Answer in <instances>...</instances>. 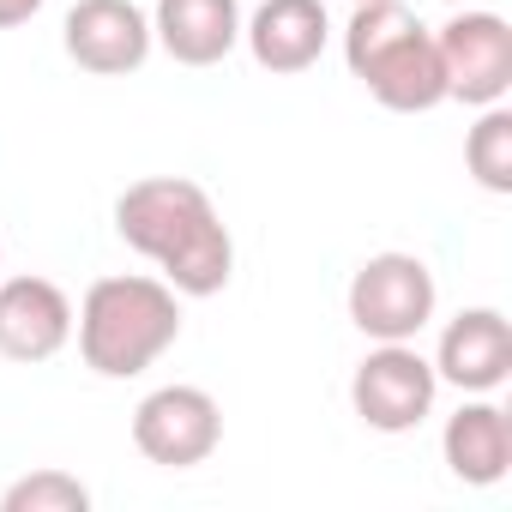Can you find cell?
Returning a JSON list of instances; mask_svg holds the SVG:
<instances>
[{"label": "cell", "mask_w": 512, "mask_h": 512, "mask_svg": "<svg viewBox=\"0 0 512 512\" xmlns=\"http://www.w3.org/2000/svg\"><path fill=\"white\" fill-rule=\"evenodd\" d=\"M115 235L145 253L175 296H217L235 272V241L211 193L187 175H145L115 199Z\"/></svg>", "instance_id": "1"}, {"label": "cell", "mask_w": 512, "mask_h": 512, "mask_svg": "<svg viewBox=\"0 0 512 512\" xmlns=\"http://www.w3.org/2000/svg\"><path fill=\"white\" fill-rule=\"evenodd\" d=\"M73 338L91 374L103 380H133L145 368H157L175 338H181V296L163 278L145 272H115L97 278L73 314Z\"/></svg>", "instance_id": "2"}, {"label": "cell", "mask_w": 512, "mask_h": 512, "mask_svg": "<svg viewBox=\"0 0 512 512\" xmlns=\"http://www.w3.org/2000/svg\"><path fill=\"white\" fill-rule=\"evenodd\" d=\"M344 67L368 85V97L392 115H428L446 103L434 31L404 0H362L344 31Z\"/></svg>", "instance_id": "3"}, {"label": "cell", "mask_w": 512, "mask_h": 512, "mask_svg": "<svg viewBox=\"0 0 512 512\" xmlns=\"http://www.w3.org/2000/svg\"><path fill=\"white\" fill-rule=\"evenodd\" d=\"M350 326L374 344H416L422 326L434 320L440 308V284L428 272L422 253H404V247H386V253H368L350 278Z\"/></svg>", "instance_id": "4"}, {"label": "cell", "mask_w": 512, "mask_h": 512, "mask_svg": "<svg viewBox=\"0 0 512 512\" xmlns=\"http://www.w3.org/2000/svg\"><path fill=\"white\" fill-rule=\"evenodd\" d=\"M434 55H440L446 103H464V109L506 103V91H512V25L500 13L458 7L434 31Z\"/></svg>", "instance_id": "5"}, {"label": "cell", "mask_w": 512, "mask_h": 512, "mask_svg": "<svg viewBox=\"0 0 512 512\" xmlns=\"http://www.w3.org/2000/svg\"><path fill=\"white\" fill-rule=\"evenodd\" d=\"M440 374L416 344H374L350 374V410L374 434H410L434 416Z\"/></svg>", "instance_id": "6"}, {"label": "cell", "mask_w": 512, "mask_h": 512, "mask_svg": "<svg viewBox=\"0 0 512 512\" xmlns=\"http://www.w3.org/2000/svg\"><path fill=\"white\" fill-rule=\"evenodd\" d=\"M133 446L145 452V464L193 470L223 446V404L205 386H157L133 410Z\"/></svg>", "instance_id": "7"}, {"label": "cell", "mask_w": 512, "mask_h": 512, "mask_svg": "<svg viewBox=\"0 0 512 512\" xmlns=\"http://www.w3.org/2000/svg\"><path fill=\"white\" fill-rule=\"evenodd\" d=\"M67 55L97 73V79H127L145 67V55L157 49L151 37V13L133 0H73V13L61 25Z\"/></svg>", "instance_id": "8"}, {"label": "cell", "mask_w": 512, "mask_h": 512, "mask_svg": "<svg viewBox=\"0 0 512 512\" xmlns=\"http://www.w3.org/2000/svg\"><path fill=\"white\" fill-rule=\"evenodd\" d=\"M73 344V302L55 278L19 272L0 278V356L7 362H55Z\"/></svg>", "instance_id": "9"}, {"label": "cell", "mask_w": 512, "mask_h": 512, "mask_svg": "<svg viewBox=\"0 0 512 512\" xmlns=\"http://www.w3.org/2000/svg\"><path fill=\"white\" fill-rule=\"evenodd\" d=\"M434 374L440 386L470 392H500L512 374V320L500 308H464L446 320L440 344H434Z\"/></svg>", "instance_id": "10"}, {"label": "cell", "mask_w": 512, "mask_h": 512, "mask_svg": "<svg viewBox=\"0 0 512 512\" xmlns=\"http://www.w3.org/2000/svg\"><path fill=\"white\" fill-rule=\"evenodd\" d=\"M241 43H247L253 61H260L266 73H278V79L320 67V55L332 43L326 0H260V7L241 19Z\"/></svg>", "instance_id": "11"}, {"label": "cell", "mask_w": 512, "mask_h": 512, "mask_svg": "<svg viewBox=\"0 0 512 512\" xmlns=\"http://www.w3.org/2000/svg\"><path fill=\"white\" fill-rule=\"evenodd\" d=\"M440 458L464 488H494L512 470V422L488 392H470L446 428H440Z\"/></svg>", "instance_id": "12"}, {"label": "cell", "mask_w": 512, "mask_h": 512, "mask_svg": "<svg viewBox=\"0 0 512 512\" xmlns=\"http://www.w3.org/2000/svg\"><path fill=\"white\" fill-rule=\"evenodd\" d=\"M151 37L181 67H217L241 43V0H157Z\"/></svg>", "instance_id": "13"}, {"label": "cell", "mask_w": 512, "mask_h": 512, "mask_svg": "<svg viewBox=\"0 0 512 512\" xmlns=\"http://www.w3.org/2000/svg\"><path fill=\"white\" fill-rule=\"evenodd\" d=\"M464 169L476 175L482 193H512V109L488 103L476 127L464 133Z\"/></svg>", "instance_id": "14"}, {"label": "cell", "mask_w": 512, "mask_h": 512, "mask_svg": "<svg viewBox=\"0 0 512 512\" xmlns=\"http://www.w3.org/2000/svg\"><path fill=\"white\" fill-rule=\"evenodd\" d=\"M0 512H91V488L61 470V464H43L19 482H7V494H0Z\"/></svg>", "instance_id": "15"}, {"label": "cell", "mask_w": 512, "mask_h": 512, "mask_svg": "<svg viewBox=\"0 0 512 512\" xmlns=\"http://www.w3.org/2000/svg\"><path fill=\"white\" fill-rule=\"evenodd\" d=\"M43 13V0H0V31H19Z\"/></svg>", "instance_id": "16"}, {"label": "cell", "mask_w": 512, "mask_h": 512, "mask_svg": "<svg viewBox=\"0 0 512 512\" xmlns=\"http://www.w3.org/2000/svg\"><path fill=\"white\" fill-rule=\"evenodd\" d=\"M446 7H476V0H446Z\"/></svg>", "instance_id": "17"}, {"label": "cell", "mask_w": 512, "mask_h": 512, "mask_svg": "<svg viewBox=\"0 0 512 512\" xmlns=\"http://www.w3.org/2000/svg\"><path fill=\"white\" fill-rule=\"evenodd\" d=\"M0 260H7V247H0Z\"/></svg>", "instance_id": "18"}, {"label": "cell", "mask_w": 512, "mask_h": 512, "mask_svg": "<svg viewBox=\"0 0 512 512\" xmlns=\"http://www.w3.org/2000/svg\"><path fill=\"white\" fill-rule=\"evenodd\" d=\"M356 7H362V0H356Z\"/></svg>", "instance_id": "19"}]
</instances>
